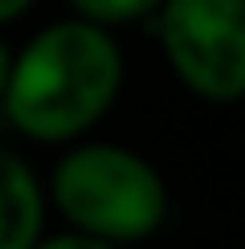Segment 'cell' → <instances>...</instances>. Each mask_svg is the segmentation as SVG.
<instances>
[{
    "label": "cell",
    "mask_w": 245,
    "mask_h": 249,
    "mask_svg": "<svg viewBox=\"0 0 245 249\" xmlns=\"http://www.w3.org/2000/svg\"><path fill=\"white\" fill-rule=\"evenodd\" d=\"M122 90V49L110 29L90 20L45 25L8 61V123L33 143H74L115 107Z\"/></svg>",
    "instance_id": "1"
},
{
    "label": "cell",
    "mask_w": 245,
    "mask_h": 249,
    "mask_svg": "<svg viewBox=\"0 0 245 249\" xmlns=\"http://www.w3.org/2000/svg\"><path fill=\"white\" fill-rule=\"evenodd\" d=\"M45 204H53L70 229L131 245L168 221V184L131 147L78 143L53 163Z\"/></svg>",
    "instance_id": "2"
},
{
    "label": "cell",
    "mask_w": 245,
    "mask_h": 249,
    "mask_svg": "<svg viewBox=\"0 0 245 249\" xmlns=\"http://www.w3.org/2000/svg\"><path fill=\"white\" fill-rule=\"evenodd\" d=\"M147 25L196 98L237 102L245 94V0H159Z\"/></svg>",
    "instance_id": "3"
},
{
    "label": "cell",
    "mask_w": 245,
    "mask_h": 249,
    "mask_svg": "<svg viewBox=\"0 0 245 249\" xmlns=\"http://www.w3.org/2000/svg\"><path fill=\"white\" fill-rule=\"evenodd\" d=\"M45 233V188L20 155L0 147V249H29Z\"/></svg>",
    "instance_id": "4"
},
{
    "label": "cell",
    "mask_w": 245,
    "mask_h": 249,
    "mask_svg": "<svg viewBox=\"0 0 245 249\" xmlns=\"http://www.w3.org/2000/svg\"><path fill=\"white\" fill-rule=\"evenodd\" d=\"M70 8H74V17L115 33L119 25H139V20H147L159 8V0H70Z\"/></svg>",
    "instance_id": "5"
},
{
    "label": "cell",
    "mask_w": 245,
    "mask_h": 249,
    "mask_svg": "<svg viewBox=\"0 0 245 249\" xmlns=\"http://www.w3.org/2000/svg\"><path fill=\"white\" fill-rule=\"evenodd\" d=\"M29 249H119V245H110V241H98V237H90V233H78V229H66V233H53V237H45L41 233Z\"/></svg>",
    "instance_id": "6"
},
{
    "label": "cell",
    "mask_w": 245,
    "mask_h": 249,
    "mask_svg": "<svg viewBox=\"0 0 245 249\" xmlns=\"http://www.w3.org/2000/svg\"><path fill=\"white\" fill-rule=\"evenodd\" d=\"M33 8V0H0V25L4 20H17L20 13H29Z\"/></svg>",
    "instance_id": "7"
},
{
    "label": "cell",
    "mask_w": 245,
    "mask_h": 249,
    "mask_svg": "<svg viewBox=\"0 0 245 249\" xmlns=\"http://www.w3.org/2000/svg\"><path fill=\"white\" fill-rule=\"evenodd\" d=\"M8 61H13V53H8V45L0 41V94H4V78H8Z\"/></svg>",
    "instance_id": "8"
}]
</instances>
